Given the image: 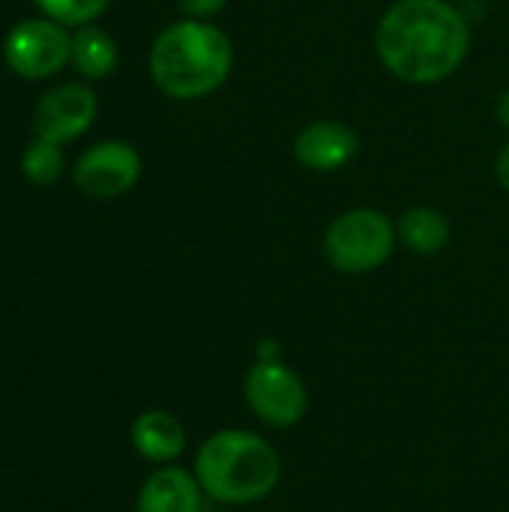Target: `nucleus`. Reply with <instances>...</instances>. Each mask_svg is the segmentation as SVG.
Returning <instances> with one entry per match:
<instances>
[{
	"mask_svg": "<svg viewBox=\"0 0 509 512\" xmlns=\"http://www.w3.org/2000/svg\"><path fill=\"white\" fill-rule=\"evenodd\" d=\"M381 63L408 84L450 78L471 48V30L447 0H396L378 24Z\"/></svg>",
	"mask_w": 509,
	"mask_h": 512,
	"instance_id": "1",
	"label": "nucleus"
},
{
	"mask_svg": "<svg viewBox=\"0 0 509 512\" xmlns=\"http://www.w3.org/2000/svg\"><path fill=\"white\" fill-rule=\"evenodd\" d=\"M195 480L213 501L246 507L270 498L282 480L276 450L249 429L210 435L195 456Z\"/></svg>",
	"mask_w": 509,
	"mask_h": 512,
	"instance_id": "2",
	"label": "nucleus"
},
{
	"mask_svg": "<svg viewBox=\"0 0 509 512\" xmlns=\"http://www.w3.org/2000/svg\"><path fill=\"white\" fill-rule=\"evenodd\" d=\"M231 72L228 36L198 18L165 27L150 48V75L171 99H201L225 84Z\"/></svg>",
	"mask_w": 509,
	"mask_h": 512,
	"instance_id": "3",
	"label": "nucleus"
},
{
	"mask_svg": "<svg viewBox=\"0 0 509 512\" xmlns=\"http://www.w3.org/2000/svg\"><path fill=\"white\" fill-rule=\"evenodd\" d=\"M396 246V231L381 210L360 207L339 216L324 234V255L339 273H372Z\"/></svg>",
	"mask_w": 509,
	"mask_h": 512,
	"instance_id": "4",
	"label": "nucleus"
},
{
	"mask_svg": "<svg viewBox=\"0 0 509 512\" xmlns=\"http://www.w3.org/2000/svg\"><path fill=\"white\" fill-rule=\"evenodd\" d=\"M3 57L15 75L27 81H42L72 63V36L66 24H57L51 18H27L9 30L3 42Z\"/></svg>",
	"mask_w": 509,
	"mask_h": 512,
	"instance_id": "5",
	"label": "nucleus"
},
{
	"mask_svg": "<svg viewBox=\"0 0 509 512\" xmlns=\"http://www.w3.org/2000/svg\"><path fill=\"white\" fill-rule=\"evenodd\" d=\"M243 393H246V402H249L252 414L261 423L273 426V429H291L309 411L306 384L282 360H276V363H261L258 360L246 372Z\"/></svg>",
	"mask_w": 509,
	"mask_h": 512,
	"instance_id": "6",
	"label": "nucleus"
},
{
	"mask_svg": "<svg viewBox=\"0 0 509 512\" xmlns=\"http://www.w3.org/2000/svg\"><path fill=\"white\" fill-rule=\"evenodd\" d=\"M141 177V156L126 141H102L93 144L75 162V186L99 201H111L126 195Z\"/></svg>",
	"mask_w": 509,
	"mask_h": 512,
	"instance_id": "7",
	"label": "nucleus"
},
{
	"mask_svg": "<svg viewBox=\"0 0 509 512\" xmlns=\"http://www.w3.org/2000/svg\"><path fill=\"white\" fill-rule=\"evenodd\" d=\"M96 93L87 84L66 81L48 90L33 108V132L51 144H69L81 138L96 120Z\"/></svg>",
	"mask_w": 509,
	"mask_h": 512,
	"instance_id": "8",
	"label": "nucleus"
},
{
	"mask_svg": "<svg viewBox=\"0 0 509 512\" xmlns=\"http://www.w3.org/2000/svg\"><path fill=\"white\" fill-rule=\"evenodd\" d=\"M360 150V138L339 120H318L306 126L294 141V156L312 171H339Z\"/></svg>",
	"mask_w": 509,
	"mask_h": 512,
	"instance_id": "9",
	"label": "nucleus"
},
{
	"mask_svg": "<svg viewBox=\"0 0 509 512\" xmlns=\"http://www.w3.org/2000/svg\"><path fill=\"white\" fill-rule=\"evenodd\" d=\"M201 510V486L195 474L183 468H159L153 471L141 492L138 512H198Z\"/></svg>",
	"mask_w": 509,
	"mask_h": 512,
	"instance_id": "10",
	"label": "nucleus"
},
{
	"mask_svg": "<svg viewBox=\"0 0 509 512\" xmlns=\"http://www.w3.org/2000/svg\"><path fill=\"white\" fill-rule=\"evenodd\" d=\"M132 447L147 462H174L186 450V429L168 411H144L132 423Z\"/></svg>",
	"mask_w": 509,
	"mask_h": 512,
	"instance_id": "11",
	"label": "nucleus"
},
{
	"mask_svg": "<svg viewBox=\"0 0 509 512\" xmlns=\"http://www.w3.org/2000/svg\"><path fill=\"white\" fill-rule=\"evenodd\" d=\"M72 66L84 78H105L117 66V45L114 39L93 24H84L72 36Z\"/></svg>",
	"mask_w": 509,
	"mask_h": 512,
	"instance_id": "12",
	"label": "nucleus"
},
{
	"mask_svg": "<svg viewBox=\"0 0 509 512\" xmlns=\"http://www.w3.org/2000/svg\"><path fill=\"white\" fill-rule=\"evenodd\" d=\"M402 243L417 255H435L450 243V222L429 207H414L399 219Z\"/></svg>",
	"mask_w": 509,
	"mask_h": 512,
	"instance_id": "13",
	"label": "nucleus"
},
{
	"mask_svg": "<svg viewBox=\"0 0 509 512\" xmlns=\"http://www.w3.org/2000/svg\"><path fill=\"white\" fill-rule=\"evenodd\" d=\"M21 171L33 186H51L63 174V150L45 138H33L21 153Z\"/></svg>",
	"mask_w": 509,
	"mask_h": 512,
	"instance_id": "14",
	"label": "nucleus"
},
{
	"mask_svg": "<svg viewBox=\"0 0 509 512\" xmlns=\"http://www.w3.org/2000/svg\"><path fill=\"white\" fill-rule=\"evenodd\" d=\"M45 18L57 21V24H75V27H84L90 21H96L111 0H33Z\"/></svg>",
	"mask_w": 509,
	"mask_h": 512,
	"instance_id": "15",
	"label": "nucleus"
},
{
	"mask_svg": "<svg viewBox=\"0 0 509 512\" xmlns=\"http://www.w3.org/2000/svg\"><path fill=\"white\" fill-rule=\"evenodd\" d=\"M180 6L192 18H210V15H216L225 6V0H180Z\"/></svg>",
	"mask_w": 509,
	"mask_h": 512,
	"instance_id": "16",
	"label": "nucleus"
},
{
	"mask_svg": "<svg viewBox=\"0 0 509 512\" xmlns=\"http://www.w3.org/2000/svg\"><path fill=\"white\" fill-rule=\"evenodd\" d=\"M258 360H261V363H276V360H282L279 345H276L273 339H264V342L258 345Z\"/></svg>",
	"mask_w": 509,
	"mask_h": 512,
	"instance_id": "17",
	"label": "nucleus"
},
{
	"mask_svg": "<svg viewBox=\"0 0 509 512\" xmlns=\"http://www.w3.org/2000/svg\"><path fill=\"white\" fill-rule=\"evenodd\" d=\"M495 171H498L501 186L509 192V144L501 150V156H498V168H495Z\"/></svg>",
	"mask_w": 509,
	"mask_h": 512,
	"instance_id": "18",
	"label": "nucleus"
},
{
	"mask_svg": "<svg viewBox=\"0 0 509 512\" xmlns=\"http://www.w3.org/2000/svg\"><path fill=\"white\" fill-rule=\"evenodd\" d=\"M498 117H501L504 126H509V90L501 96V102H498Z\"/></svg>",
	"mask_w": 509,
	"mask_h": 512,
	"instance_id": "19",
	"label": "nucleus"
}]
</instances>
